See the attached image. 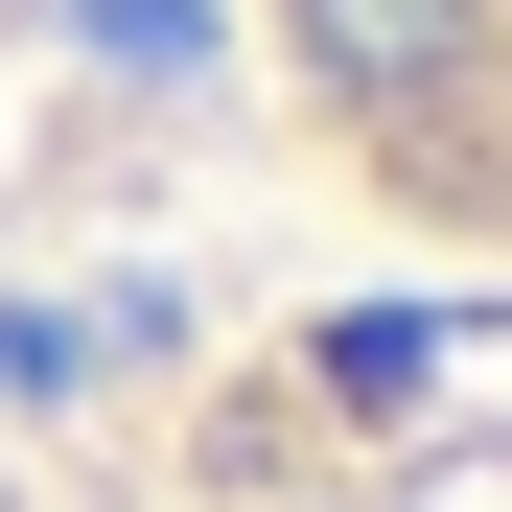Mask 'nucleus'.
I'll return each mask as SVG.
<instances>
[{
    "label": "nucleus",
    "mask_w": 512,
    "mask_h": 512,
    "mask_svg": "<svg viewBox=\"0 0 512 512\" xmlns=\"http://www.w3.org/2000/svg\"><path fill=\"white\" fill-rule=\"evenodd\" d=\"M256 70L373 233L512 256V0H256Z\"/></svg>",
    "instance_id": "f257e3e1"
},
{
    "label": "nucleus",
    "mask_w": 512,
    "mask_h": 512,
    "mask_svg": "<svg viewBox=\"0 0 512 512\" xmlns=\"http://www.w3.org/2000/svg\"><path fill=\"white\" fill-rule=\"evenodd\" d=\"M24 47H47V0H0V70H24Z\"/></svg>",
    "instance_id": "f03ea898"
}]
</instances>
